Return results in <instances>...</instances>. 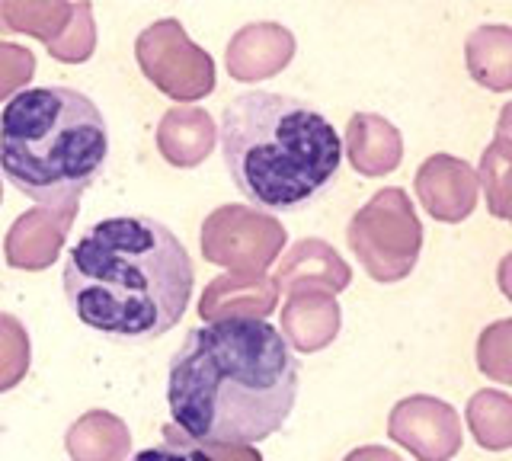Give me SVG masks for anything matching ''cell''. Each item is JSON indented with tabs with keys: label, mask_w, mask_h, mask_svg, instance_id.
Masks as SVG:
<instances>
[{
	"label": "cell",
	"mask_w": 512,
	"mask_h": 461,
	"mask_svg": "<svg viewBox=\"0 0 512 461\" xmlns=\"http://www.w3.org/2000/svg\"><path fill=\"white\" fill-rule=\"evenodd\" d=\"M298 378L301 362L276 327L228 314L186 333L167 369V407L199 445L247 449L288 423Z\"/></svg>",
	"instance_id": "cell-1"
},
{
	"label": "cell",
	"mask_w": 512,
	"mask_h": 461,
	"mask_svg": "<svg viewBox=\"0 0 512 461\" xmlns=\"http://www.w3.org/2000/svg\"><path fill=\"white\" fill-rule=\"evenodd\" d=\"M61 282L87 330L112 343H151L183 321L196 269L164 221L112 215L77 237Z\"/></svg>",
	"instance_id": "cell-2"
},
{
	"label": "cell",
	"mask_w": 512,
	"mask_h": 461,
	"mask_svg": "<svg viewBox=\"0 0 512 461\" xmlns=\"http://www.w3.org/2000/svg\"><path fill=\"white\" fill-rule=\"evenodd\" d=\"M221 161L237 193L269 215L301 212L343 167L333 122L288 93L244 90L221 109Z\"/></svg>",
	"instance_id": "cell-3"
},
{
	"label": "cell",
	"mask_w": 512,
	"mask_h": 461,
	"mask_svg": "<svg viewBox=\"0 0 512 461\" xmlns=\"http://www.w3.org/2000/svg\"><path fill=\"white\" fill-rule=\"evenodd\" d=\"M109 125L87 93L26 87L0 109V177L45 212H68L103 177Z\"/></svg>",
	"instance_id": "cell-4"
},
{
	"label": "cell",
	"mask_w": 512,
	"mask_h": 461,
	"mask_svg": "<svg viewBox=\"0 0 512 461\" xmlns=\"http://www.w3.org/2000/svg\"><path fill=\"white\" fill-rule=\"evenodd\" d=\"M132 461H215L205 452V445H199L192 436H186L180 426H170L164 439L157 445H148L132 455Z\"/></svg>",
	"instance_id": "cell-5"
}]
</instances>
